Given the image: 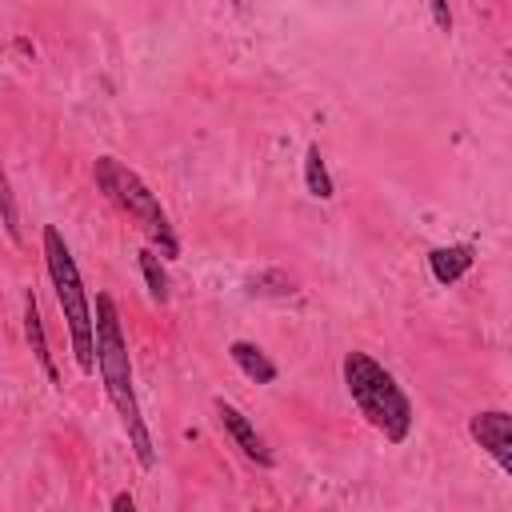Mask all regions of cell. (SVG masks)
<instances>
[{"label": "cell", "mask_w": 512, "mask_h": 512, "mask_svg": "<svg viewBox=\"0 0 512 512\" xmlns=\"http://www.w3.org/2000/svg\"><path fill=\"white\" fill-rule=\"evenodd\" d=\"M428 12H432V20H436V28H440V32H452V12H448V4L432 0V4H428Z\"/></svg>", "instance_id": "14"}, {"label": "cell", "mask_w": 512, "mask_h": 512, "mask_svg": "<svg viewBox=\"0 0 512 512\" xmlns=\"http://www.w3.org/2000/svg\"><path fill=\"white\" fill-rule=\"evenodd\" d=\"M340 372H344V388H348L352 404L360 408V416L388 444H404L412 432V400L404 396L396 376L380 360H372L368 352H348Z\"/></svg>", "instance_id": "2"}, {"label": "cell", "mask_w": 512, "mask_h": 512, "mask_svg": "<svg viewBox=\"0 0 512 512\" xmlns=\"http://www.w3.org/2000/svg\"><path fill=\"white\" fill-rule=\"evenodd\" d=\"M92 176H96V188H100L120 212H128V216L136 220V228L152 240V252H156L160 260H176V256H180V236H176L168 212L160 208L156 192H152L128 164H120L116 156H96Z\"/></svg>", "instance_id": "4"}, {"label": "cell", "mask_w": 512, "mask_h": 512, "mask_svg": "<svg viewBox=\"0 0 512 512\" xmlns=\"http://www.w3.org/2000/svg\"><path fill=\"white\" fill-rule=\"evenodd\" d=\"M92 328H96V372L104 380V392H108L112 408L120 412V424L128 432V444H132L140 468H156V444H152V432L140 416V400H136V388H132L128 340H124V328H120L116 300L108 292H96Z\"/></svg>", "instance_id": "1"}, {"label": "cell", "mask_w": 512, "mask_h": 512, "mask_svg": "<svg viewBox=\"0 0 512 512\" xmlns=\"http://www.w3.org/2000/svg\"><path fill=\"white\" fill-rule=\"evenodd\" d=\"M228 356H232V364H236L248 380H256V384H272V380L280 376V368L268 360V352H264L260 344H252V340H232V344H228Z\"/></svg>", "instance_id": "9"}, {"label": "cell", "mask_w": 512, "mask_h": 512, "mask_svg": "<svg viewBox=\"0 0 512 512\" xmlns=\"http://www.w3.org/2000/svg\"><path fill=\"white\" fill-rule=\"evenodd\" d=\"M476 260V248L472 244H444V248H432L428 252V268L436 276V284H456Z\"/></svg>", "instance_id": "7"}, {"label": "cell", "mask_w": 512, "mask_h": 512, "mask_svg": "<svg viewBox=\"0 0 512 512\" xmlns=\"http://www.w3.org/2000/svg\"><path fill=\"white\" fill-rule=\"evenodd\" d=\"M0 224H4L8 240L20 244V208H16V196H12V184H8L4 164H0Z\"/></svg>", "instance_id": "12"}, {"label": "cell", "mask_w": 512, "mask_h": 512, "mask_svg": "<svg viewBox=\"0 0 512 512\" xmlns=\"http://www.w3.org/2000/svg\"><path fill=\"white\" fill-rule=\"evenodd\" d=\"M216 416H220V428L232 436V444H236L252 464H260V468H272V464H276L272 448L264 444V436L256 432V424H252L236 404H228L224 396H216Z\"/></svg>", "instance_id": "6"}, {"label": "cell", "mask_w": 512, "mask_h": 512, "mask_svg": "<svg viewBox=\"0 0 512 512\" xmlns=\"http://www.w3.org/2000/svg\"><path fill=\"white\" fill-rule=\"evenodd\" d=\"M112 512H136L132 492H116V496H112Z\"/></svg>", "instance_id": "15"}, {"label": "cell", "mask_w": 512, "mask_h": 512, "mask_svg": "<svg viewBox=\"0 0 512 512\" xmlns=\"http://www.w3.org/2000/svg\"><path fill=\"white\" fill-rule=\"evenodd\" d=\"M248 292H256V296H292V292H296V284H292V276H288V272L268 268V272H260V276H252V280H248Z\"/></svg>", "instance_id": "13"}, {"label": "cell", "mask_w": 512, "mask_h": 512, "mask_svg": "<svg viewBox=\"0 0 512 512\" xmlns=\"http://www.w3.org/2000/svg\"><path fill=\"white\" fill-rule=\"evenodd\" d=\"M40 248H44V264H48V280L56 288V304L68 320V336H72V356L80 364V372H96V328H92V300L84 292L80 268L72 260V248L64 244L56 224H44L40 232Z\"/></svg>", "instance_id": "3"}, {"label": "cell", "mask_w": 512, "mask_h": 512, "mask_svg": "<svg viewBox=\"0 0 512 512\" xmlns=\"http://www.w3.org/2000/svg\"><path fill=\"white\" fill-rule=\"evenodd\" d=\"M24 336H28V348H32V356H36V364L44 368V376H48L52 384H60L56 364H52V352H48V336H44L40 304H36V296H32V292H24Z\"/></svg>", "instance_id": "8"}, {"label": "cell", "mask_w": 512, "mask_h": 512, "mask_svg": "<svg viewBox=\"0 0 512 512\" xmlns=\"http://www.w3.org/2000/svg\"><path fill=\"white\" fill-rule=\"evenodd\" d=\"M304 184H308V196L332 200V176H328V164L316 144H308V152H304Z\"/></svg>", "instance_id": "10"}, {"label": "cell", "mask_w": 512, "mask_h": 512, "mask_svg": "<svg viewBox=\"0 0 512 512\" xmlns=\"http://www.w3.org/2000/svg\"><path fill=\"white\" fill-rule=\"evenodd\" d=\"M468 436L496 460L500 472H512V416H508L504 408L472 412V420H468Z\"/></svg>", "instance_id": "5"}, {"label": "cell", "mask_w": 512, "mask_h": 512, "mask_svg": "<svg viewBox=\"0 0 512 512\" xmlns=\"http://www.w3.org/2000/svg\"><path fill=\"white\" fill-rule=\"evenodd\" d=\"M140 272H144L148 296H152L156 304H168V296H172V284H168V272H164V264H160V256H156L152 248H140Z\"/></svg>", "instance_id": "11"}]
</instances>
